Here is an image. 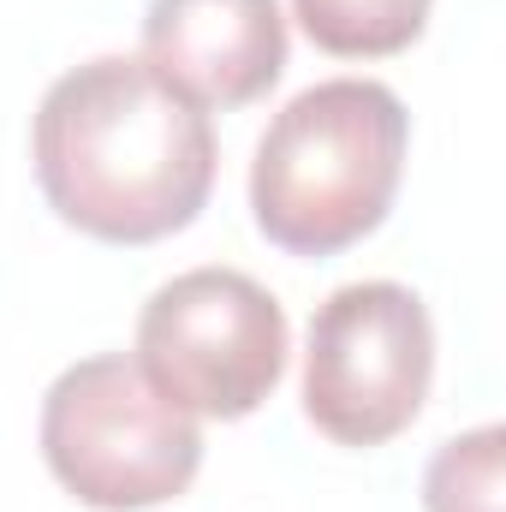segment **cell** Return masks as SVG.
I'll use <instances>...</instances> for the list:
<instances>
[{
    "label": "cell",
    "mask_w": 506,
    "mask_h": 512,
    "mask_svg": "<svg viewBox=\"0 0 506 512\" xmlns=\"http://www.w3.org/2000/svg\"><path fill=\"white\" fill-rule=\"evenodd\" d=\"M506 429L483 423L441 441L423 471V512H506Z\"/></svg>",
    "instance_id": "cell-8"
},
{
    "label": "cell",
    "mask_w": 506,
    "mask_h": 512,
    "mask_svg": "<svg viewBox=\"0 0 506 512\" xmlns=\"http://www.w3.org/2000/svg\"><path fill=\"white\" fill-rule=\"evenodd\" d=\"M42 459L78 507L143 512L197 483L203 429L126 352H102L60 370L42 393Z\"/></svg>",
    "instance_id": "cell-3"
},
{
    "label": "cell",
    "mask_w": 506,
    "mask_h": 512,
    "mask_svg": "<svg viewBox=\"0 0 506 512\" xmlns=\"http://www.w3.org/2000/svg\"><path fill=\"white\" fill-rule=\"evenodd\" d=\"M143 66L191 108H251L286 72L280 0H149Z\"/></svg>",
    "instance_id": "cell-6"
},
{
    "label": "cell",
    "mask_w": 506,
    "mask_h": 512,
    "mask_svg": "<svg viewBox=\"0 0 506 512\" xmlns=\"http://www.w3.org/2000/svg\"><path fill=\"white\" fill-rule=\"evenodd\" d=\"M30 161L48 209L96 245L185 233L215 191V126L143 60L102 54L48 84Z\"/></svg>",
    "instance_id": "cell-1"
},
{
    "label": "cell",
    "mask_w": 506,
    "mask_h": 512,
    "mask_svg": "<svg viewBox=\"0 0 506 512\" xmlns=\"http://www.w3.org/2000/svg\"><path fill=\"white\" fill-rule=\"evenodd\" d=\"M292 328L280 298L239 268H191L149 292L137 316V370L191 417L239 423L280 387Z\"/></svg>",
    "instance_id": "cell-4"
},
{
    "label": "cell",
    "mask_w": 506,
    "mask_h": 512,
    "mask_svg": "<svg viewBox=\"0 0 506 512\" xmlns=\"http://www.w3.org/2000/svg\"><path fill=\"white\" fill-rule=\"evenodd\" d=\"M435 382L429 304L399 280H352L310 316L304 417L334 447H387L405 435Z\"/></svg>",
    "instance_id": "cell-5"
},
{
    "label": "cell",
    "mask_w": 506,
    "mask_h": 512,
    "mask_svg": "<svg viewBox=\"0 0 506 512\" xmlns=\"http://www.w3.org/2000/svg\"><path fill=\"white\" fill-rule=\"evenodd\" d=\"M411 149V114L376 78H328L292 96L256 143L251 215L286 256L322 262L387 221Z\"/></svg>",
    "instance_id": "cell-2"
},
{
    "label": "cell",
    "mask_w": 506,
    "mask_h": 512,
    "mask_svg": "<svg viewBox=\"0 0 506 512\" xmlns=\"http://www.w3.org/2000/svg\"><path fill=\"white\" fill-rule=\"evenodd\" d=\"M292 12L334 60H393L429 30L435 0H292Z\"/></svg>",
    "instance_id": "cell-7"
}]
</instances>
